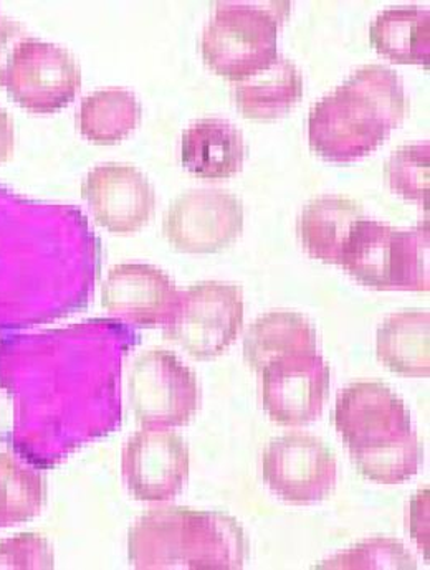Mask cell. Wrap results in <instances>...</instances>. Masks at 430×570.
Instances as JSON below:
<instances>
[{
    "instance_id": "1",
    "label": "cell",
    "mask_w": 430,
    "mask_h": 570,
    "mask_svg": "<svg viewBox=\"0 0 430 570\" xmlns=\"http://www.w3.org/2000/svg\"><path fill=\"white\" fill-rule=\"evenodd\" d=\"M404 87L391 68L364 65L313 106L309 139L330 163H353L377 151L404 119Z\"/></svg>"
},
{
    "instance_id": "2",
    "label": "cell",
    "mask_w": 430,
    "mask_h": 570,
    "mask_svg": "<svg viewBox=\"0 0 430 570\" xmlns=\"http://www.w3.org/2000/svg\"><path fill=\"white\" fill-rule=\"evenodd\" d=\"M289 2H217L201 39L207 67L237 83L278 57V29Z\"/></svg>"
},
{
    "instance_id": "3",
    "label": "cell",
    "mask_w": 430,
    "mask_h": 570,
    "mask_svg": "<svg viewBox=\"0 0 430 570\" xmlns=\"http://www.w3.org/2000/svg\"><path fill=\"white\" fill-rule=\"evenodd\" d=\"M244 326V292L235 283L201 282L179 292L164 337L190 357L214 360L237 340Z\"/></svg>"
},
{
    "instance_id": "4",
    "label": "cell",
    "mask_w": 430,
    "mask_h": 570,
    "mask_svg": "<svg viewBox=\"0 0 430 570\" xmlns=\"http://www.w3.org/2000/svg\"><path fill=\"white\" fill-rule=\"evenodd\" d=\"M80 87V67L68 50L27 37L10 57L2 88L20 108L52 115L70 105Z\"/></svg>"
},
{
    "instance_id": "5",
    "label": "cell",
    "mask_w": 430,
    "mask_h": 570,
    "mask_svg": "<svg viewBox=\"0 0 430 570\" xmlns=\"http://www.w3.org/2000/svg\"><path fill=\"white\" fill-rule=\"evenodd\" d=\"M128 392L143 426H184L199 409L196 374L169 351L143 353L133 364Z\"/></svg>"
},
{
    "instance_id": "6",
    "label": "cell",
    "mask_w": 430,
    "mask_h": 570,
    "mask_svg": "<svg viewBox=\"0 0 430 570\" xmlns=\"http://www.w3.org/2000/svg\"><path fill=\"white\" fill-rule=\"evenodd\" d=\"M244 230V206L221 189H194L177 197L166 215L163 232L174 250L217 254L231 247Z\"/></svg>"
},
{
    "instance_id": "7",
    "label": "cell",
    "mask_w": 430,
    "mask_h": 570,
    "mask_svg": "<svg viewBox=\"0 0 430 570\" xmlns=\"http://www.w3.org/2000/svg\"><path fill=\"white\" fill-rule=\"evenodd\" d=\"M262 471L276 497L302 507L330 497L336 484L338 463L319 436L290 433L268 443Z\"/></svg>"
},
{
    "instance_id": "8",
    "label": "cell",
    "mask_w": 430,
    "mask_h": 570,
    "mask_svg": "<svg viewBox=\"0 0 430 570\" xmlns=\"http://www.w3.org/2000/svg\"><path fill=\"white\" fill-rule=\"evenodd\" d=\"M189 466L187 443L170 429L145 426L123 449V480L138 501L164 503L179 497Z\"/></svg>"
},
{
    "instance_id": "9",
    "label": "cell",
    "mask_w": 430,
    "mask_h": 570,
    "mask_svg": "<svg viewBox=\"0 0 430 570\" xmlns=\"http://www.w3.org/2000/svg\"><path fill=\"white\" fill-rule=\"evenodd\" d=\"M81 197L97 224L116 235L136 234L155 215V187L133 164L94 167L81 184Z\"/></svg>"
},
{
    "instance_id": "10",
    "label": "cell",
    "mask_w": 430,
    "mask_h": 570,
    "mask_svg": "<svg viewBox=\"0 0 430 570\" xmlns=\"http://www.w3.org/2000/svg\"><path fill=\"white\" fill-rule=\"evenodd\" d=\"M330 392V367L316 353L296 354L262 371V402L273 422L302 426L322 415Z\"/></svg>"
},
{
    "instance_id": "11",
    "label": "cell",
    "mask_w": 430,
    "mask_h": 570,
    "mask_svg": "<svg viewBox=\"0 0 430 570\" xmlns=\"http://www.w3.org/2000/svg\"><path fill=\"white\" fill-rule=\"evenodd\" d=\"M334 425L350 450L412 430L404 402L382 382H354L343 389L334 409Z\"/></svg>"
},
{
    "instance_id": "12",
    "label": "cell",
    "mask_w": 430,
    "mask_h": 570,
    "mask_svg": "<svg viewBox=\"0 0 430 570\" xmlns=\"http://www.w3.org/2000/svg\"><path fill=\"white\" fill-rule=\"evenodd\" d=\"M177 295L179 292L166 272L143 263L113 266L101 286L104 308L139 327L164 326Z\"/></svg>"
},
{
    "instance_id": "13",
    "label": "cell",
    "mask_w": 430,
    "mask_h": 570,
    "mask_svg": "<svg viewBox=\"0 0 430 570\" xmlns=\"http://www.w3.org/2000/svg\"><path fill=\"white\" fill-rule=\"evenodd\" d=\"M340 266L368 288L401 289L402 230L363 218L351 232Z\"/></svg>"
},
{
    "instance_id": "14",
    "label": "cell",
    "mask_w": 430,
    "mask_h": 570,
    "mask_svg": "<svg viewBox=\"0 0 430 570\" xmlns=\"http://www.w3.org/2000/svg\"><path fill=\"white\" fill-rule=\"evenodd\" d=\"M244 136L225 119L206 118L183 132V166L199 179H231L244 166Z\"/></svg>"
},
{
    "instance_id": "15",
    "label": "cell",
    "mask_w": 430,
    "mask_h": 570,
    "mask_svg": "<svg viewBox=\"0 0 430 570\" xmlns=\"http://www.w3.org/2000/svg\"><path fill=\"white\" fill-rule=\"evenodd\" d=\"M189 508H155L129 529L128 554L135 569H186Z\"/></svg>"
},
{
    "instance_id": "16",
    "label": "cell",
    "mask_w": 430,
    "mask_h": 570,
    "mask_svg": "<svg viewBox=\"0 0 430 570\" xmlns=\"http://www.w3.org/2000/svg\"><path fill=\"white\" fill-rule=\"evenodd\" d=\"M364 208L358 200L340 196L313 199L299 218V237L310 257L340 265L351 232L363 220Z\"/></svg>"
},
{
    "instance_id": "17",
    "label": "cell",
    "mask_w": 430,
    "mask_h": 570,
    "mask_svg": "<svg viewBox=\"0 0 430 570\" xmlns=\"http://www.w3.org/2000/svg\"><path fill=\"white\" fill-rule=\"evenodd\" d=\"M247 551L244 529L234 518L215 511H190L187 521L186 569H242Z\"/></svg>"
},
{
    "instance_id": "18",
    "label": "cell",
    "mask_w": 430,
    "mask_h": 570,
    "mask_svg": "<svg viewBox=\"0 0 430 570\" xmlns=\"http://www.w3.org/2000/svg\"><path fill=\"white\" fill-rule=\"evenodd\" d=\"M315 326L303 314L275 309L258 317L244 337L245 363L262 372L270 364L296 354L316 353Z\"/></svg>"
},
{
    "instance_id": "19",
    "label": "cell",
    "mask_w": 430,
    "mask_h": 570,
    "mask_svg": "<svg viewBox=\"0 0 430 570\" xmlns=\"http://www.w3.org/2000/svg\"><path fill=\"white\" fill-rule=\"evenodd\" d=\"M234 101L244 118L275 121L303 97V77L289 58L278 57L265 70L234 85Z\"/></svg>"
},
{
    "instance_id": "20",
    "label": "cell",
    "mask_w": 430,
    "mask_h": 570,
    "mask_svg": "<svg viewBox=\"0 0 430 570\" xmlns=\"http://www.w3.org/2000/svg\"><path fill=\"white\" fill-rule=\"evenodd\" d=\"M429 330L428 309H405L391 314L378 330V360L394 374L428 379Z\"/></svg>"
},
{
    "instance_id": "21",
    "label": "cell",
    "mask_w": 430,
    "mask_h": 570,
    "mask_svg": "<svg viewBox=\"0 0 430 570\" xmlns=\"http://www.w3.org/2000/svg\"><path fill=\"white\" fill-rule=\"evenodd\" d=\"M370 42L381 57L394 63L429 67V10L414 6L382 10L371 23Z\"/></svg>"
},
{
    "instance_id": "22",
    "label": "cell",
    "mask_w": 430,
    "mask_h": 570,
    "mask_svg": "<svg viewBox=\"0 0 430 570\" xmlns=\"http://www.w3.org/2000/svg\"><path fill=\"white\" fill-rule=\"evenodd\" d=\"M139 121L141 105L125 88H105L88 95L77 118L81 136L98 146L118 145L138 128Z\"/></svg>"
},
{
    "instance_id": "23",
    "label": "cell",
    "mask_w": 430,
    "mask_h": 570,
    "mask_svg": "<svg viewBox=\"0 0 430 570\" xmlns=\"http://www.w3.org/2000/svg\"><path fill=\"white\" fill-rule=\"evenodd\" d=\"M351 462L367 480L399 484L411 480L419 470L422 449L414 430L394 439L350 450Z\"/></svg>"
},
{
    "instance_id": "24",
    "label": "cell",
    "mask_w": 430,
    "mask_h": 570,
    "mask_svg": "<svg viewBox=\"0 0 430 570\" xmlns=\"http://www.w3.org/2000/svg\"><path fill=\"white\" fill-rule=\"evenodd\" d=\"M46 497L42 474L9 453H0V529L36 518Z\"/></svg>"
},
{
    "instance_id": "25",
    "label": "cell",
    "mask_w": 430,
    "mask_h": 570,
    "mask_svg": "<svg viewBox=\"0 0 430 570\" xmlns=\"http://www.w3.org/2000/svg\"><path fill=\"white\" fill-rule=\"evenodd\" d=\"M429 155V142L395 149L384 164V177L389 187L404 199L428 204Z\"/></svg>"
},
{
    "instance_id": "26",
    "label": "cell",
    "mask_w": 430,
    "mask_h": 570,
    "mask_svg": "<svg viewBox=\"0 0 430 570\" xmlns=\"http://www.w3.org/2000/svg\"><path fill=\"white\" fill-rule=\"evenodd\" d=\"M316 569H418L408 549L389 538H373L361 542L350 551L328 559Z\"/></svg>"
},
{
    "instance_id": "27",
    "label": "cell",
    "mask_w": 430,
    "mask_h": 570,
    "mask_svg": "<svg viewBox=\"0 0 430 570\" xmlns=\"http://www.w3.org/2000/svg\"><path fill=\"white\" fill-rule=\"evenodd\" d=\"M430 238L428 220L402 230V278L404 292H429Z\"/></svg>"
},
{
    "instance_id": "28",
    "label": "cell",
    "mask_w": 430,
    "mask_h": 570,
    "mask_svg": "<svg viewBox=\"0 0 430 570\" xmlns=\"http://www.w3.org/2000/svg\"><path fill=\"white\" fill-rule=\"evenodd\" d=\"M405 522H408V532L414 539L418 548L424 552L429 559V490L419 491L411 501H409L408 513H405Z\"/></svg>"
},
{
    "instance_id": "29",
    "label": "cell",
    "mask_w": 430,
    "mask_h": 570,
    "mask_svg": "<svg viewBox=\"0 0 430 570\" xmlns=\"http://www.w3.org/2000/svg\"><path fill=\"white\" fill-rule=\"evenodd\" d=\"M27 32L19 22L12 20H2L0 23V87H3V77L6 68L9 65L13 50L17 49L23 39H27Z\"/></svg>"
},
{
    "instance_id": "30",
    "label": "cell",
    "mask_w": 430,
    "mask_h": 570,
    "mask_svg": "<svg viewBox=\"0 0 430 570\" xmlns=\"http://www.w3.org/2000/svg\"><path fill=\"white\" fill-rule=\"evenodd\" d=\"M16 148V131L9 112L0 108V164L7 163Z\"/></svg>"
},
{
    "instance_id": "31",
    "label": "cell",
    "mask_w": 430,
    "mask_h": 570,
    "mask_svg": "<svg viewBox=\"0 0 430 570\" xmlns=\"http://www.w3.org/2000/svg\"><path fill=\"white\" fill-rule=\"evenodd\" d=\"M0 23H2V16H0Z\"/></svg>"
}]
</instances>
